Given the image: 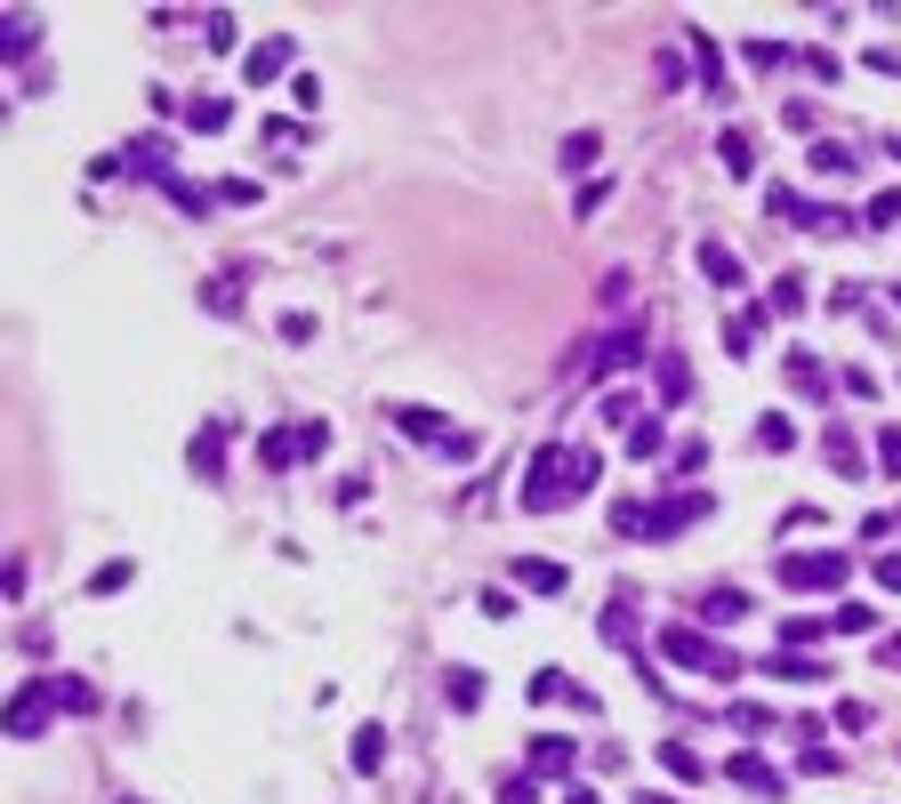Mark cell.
Masks as SVG:
<instances>
[{
    "label": "cell",
    "instance_id": "6da1fadb",
    "mask_svg": "<svg viewBox=\"0 0 901 804\" xmlns=\"http://www.w3.org/2000/svg\"><path fill=\"white\" fill-rule=\"evenodd\" d=\"M596 475H604V459L596 450H571V443H547V450H531V467H523V515H556V507H571V499H588L596 491Z\"/></svg>",
    "mask_w": 901,
    "mask_h": 804
},
{
    "label": "cell",
    "instance_id": "836d02e7",
    "mask_svg": "<svg viewBox=\"0 0 901 804\" xmlns=\"http://www.w3.org/2000/svg\"><path fill=\"white\" fill-rule=\"evenodd\" d=\"M789 379H797V386H805V395H822V362H813V355H805V346H797V355H789Z\"/></svg>",
    "mask_w": 901,
    "mask_h": 804
},
{
    "label": "cell",
    "instance_id": "74e56055",
    "mask_svg": "<svg viewBox=\"0 0 901 804\" xmlns=\"http://www.w3.org/2000/svg\"><path fill=\"white\" fill-rule=\"evenodd\" d=\"M756 443H765V450H797V426L789 419H765V426H756Z\"/></svg>",
    "mask_w": 901,
    "mask_h": 804
},
{
    "label": "cell",
    "instance_id": "ffe728a7",
    "mask_svg": "<svg viewBox=\"0 0 901 804\" xmlns=\"http://www.w3.org/2000/svg\"><path fill=\"white\" fill-rule=\"evenodd\" d=\"M829 635V620H805V611H797V620H781V644L773 652H805V644H822Z\"/></svg>",
    "mask_w": 901,
    "mask_h": 804
},
{
    "label": "cell",
    "instance_id": "4316f807",
    "mask_svg": "<svg viewBox=\"0 0 901 804\" xmlns=\"http://www.w3.org/2000/svg\"><path fill=\"white\" fill-rule=\"evenodd\" d=\"M661 419H637V426H628V459H661Z\"/></svg>",
    "mask_w": 901,
    "mask_h": 804
},
{
    "label": "cell",
    "instance_id": "b9f144b4",
    "mask_svg": "<svg viewBox=\"0 0 901 804\" xmlns=\"http://www.w3.org/2000/svg\"><path fill=\"white\" fill-rule=\"evenodd\" d=\"M604 635H612V644H637V620H628V604H612V611H604Z\"/></svg>",
    "mask_w": 901,
    "mask_h": 804
},
{
    "label": "cell",
    "instance_id": "f35d334b",
    "mask_svg": "<svg viewBox=\"0 0 901 804\" xmlns=\"http://www.w3.org/2000/svg\"><path fill=\"white\" fill-rule=\"evenodd\" d=\"M877 467L901 483V426H886V435H877Z\"/></svg>",
    "mask_w": 901,
    "mask_h": 804
},
{
    "label": "cell",
    "instance_id": "8992f818",
    "mask_svg": "<svg viewBox=\"0 0 901 804\" xmlns=\"http://www.w3.org/2000/svg\"><path fill=\"white\" fill-rule=\"evenodd\" d=\"M701 515H716V491H676V499L644 507V540H676V531L701 523Z\"/></svg>",
    "mask_w": 901,
    "mask_h": 804
},
{
    "label": "cell",
    "instance_id": "7dc6e473",
    "mask_svg": "<svg viewBox=\"0 0 901 804\" xmlns=\"http://www.w3.org/2000/svg\"><path fill=\"white\" fill-rule=\"evenodd\" d=\"M877 659H886V668H901V635H886V644H877Z\"/></svg>",
    "mask_w": 901,
    "mask_h": 804
},
{
    "label": "cell",
    "instance_id": "603a6c76",
    "mask_svg": "<svg viewBox=\"0 0 901 804\" xmlns=\"http://www.w3.org/2000/svg\"><path fill=\"white\" fill-rule=\"evenodd\" d=\"M829 635H877V611L869 604H837L829 611Z\"/></svg>",
    "mask_w": 901,
    "mask_h": 804
},
{
    "label": "cell",
    "instance_id": "83f0119b",
    "mask_svg": "<svg viewBox=\"0 0 901 804\" xmlns=\"http://www.w3.org/2000/svg\"><path fill=\"white\" fill-rule=\"evenodd\" d=\"M716 153H725V170H732V177H749V170H756V161H749L756 146H749L741 129H725V137H716Z\"/></svg>",
    "mask_w": 901,
    "mask_h": 804
},
{
    "label": "cell",
    "instance_id": "bcb514c9",
    "mask_svg": "<svg viewBox=\"0 0 901 804\" xmlns=\"http://www.w3.org/2000/svg\"><path fill=\"white\" fill-rule=\"evenodd\" d=\"M877 587H901V555H877Z\"/></svg>",
    "mask_w": 901,
    "mask_h": 804
},
{
    "label": "cell",
    "instance_id": "5b68a950",
    "mask_svg": "<svg viewBox=\"0 0 901 804\" xmlns=\"http://www.w3.org/2000/svg\"><path fill=\"white\" fill-rule=\"evenodd\" d=\"M49 716H57V692H49V676H25L9 700V740H40L49 732Z\"/></svg>",
    "mask_w": 901,
    "mask_h": 804
},
{
    "label": "cell",
    "instance_id": "cb8c5ba5",
    "mask_svg": "<svg viewBox=\"0 0 901 804\" xmlns=\"http://www.w3.org/2000/svg\"><path fill=\"white\" fill-rule=\"evenodd\" d=\"M443 700H450V708H483V676H476V668H450Z\"/></svg>",
    "mask_w": 901,
    "mask_h": 804
},
{
    "label": "cell",
    "instance_id": "3957f363",
    "mask_svg": "<svg viewBox=\"0 0 901 804\" xmlns=\"http://www.w3.org/2000/svg\"><path fill=\"white\" fill-rule=\"evenodd\" d=\"M773 571H781V587L813 595V587H846L853 580V555L846 547H805V555H773Z\"/></svg>",
    "mask_w": 901,
    "mask_h": 804
},
{
    "label": "cell",
    "instance_id": "484cf974",
    "mask_svg": "<svg viewBox=\"0 0 901 804\" xmlns=\"http://www.w3.org/2000/svg\"><path fill=\"white\" fill-rule=\"evenodd\" d=\"M684 40H692V57H701V81L725 97V57H716V40H708V33H684Z\"/></svg>",
    "mask_w": 901,
    "mask_h": 804
},
{
    "label": "cell",
    "instance_id": "2e32d148",
    "mask_svg": "<svg viewBox=\"0 0 901 804\" xmlns=\"http://www.w3.org/2000/svg\"><path fill=\"white\" fill-rule=\"evenodd\" d=\"M853 170H862V153H853V146H837V137L813 146V177H853Z\"/></svg>",
    "mask_w": 901,
    "mask_h": 804
},
{
    "label": "cell",
    "instance_id": "52a82bcc",
    "mask_svg": "<svg viewBox=\"0 0 901 804\" xmlns=\"http://www.w3.org/2000/svg\"><path fill=\"white\" fill-rule=\"evenodd\" d=\"M637 355H644V330H612V338L580 346V370H588V379H612V370H628Z\"/></svg>",
    "mask_w": 901,
    "mask_h": 804
},
{
    "label": "cell",
    "instance_id": "5bb4252c",
    "mask_svg": "<svg viewBox=\"0 0 901 804\" xmlns=\"http://www.w3.org/2000/svg\"><path fill=\"white\" fill-rule=\"evenodd\" d=\"M701 620H708V628L749 620V595H741V587H708V595H701Z\"/></svg>",
    "mask_w": 901,
    "mask_h": 804
},
{
    "label": "cell",
    "instance_id": "7402d4cb",
    "mask_svg": "<svg viewBox=\"0 0 901 804\" xmlns=\"http://www.w3.org/2000/svg\"><path fill=\"white\" fill-rule=\"evenodd\" d=\"M346 756H355V772H379V765H386V732H379V725H362Z\"/></svg>",
    "mask_w": 901,
    "mask_h": 804
},
{
    "label": "cell",
    "instance_id": "8d00e7d4",
    "mask_svg": "<svg viewBox=\"0 0 901 804\" xmlns=\"http://www.w3.org/2000/svg\"><path fill=\"white\" fill-rule=\"evenodd\" d=\"M725 346H732V355H749V346H756V314H732L725 322Z\"/></svg>",
    "mask_w": 901,
    "mask_h": 804
},
{
    "label": "cell",
    "instance_id": "d6a6232c",
    "mask_svg": "<svg viewBox=\"0 0 901 804\" xmlns=\"http://www.w3.org/2000/svg\"><path fill=\"white\" fill-rule=\"evenodd\" d=\"M749 65H756V73H781L789 49H781V40H749Z\"/></svg>",
    "mask_w": 901,
    "mask_h": 804
},
{
    "label": "cell",
    "instance_id": "9c48e42d",
    "mask_svg": "<svg viewBox=\"0 0 901 804\" xmlns=\"http://www.w3.org/2000/svg\"><path fill=\"white\" fill-rule=\"evenodd\" d=\"M725 780H732V789H749V796H781V765H765L756 749L725 756Z\"/></svg>",
    "mask_w": 901,
    "mask_h": 804
},
{
    "label": "cell",
    "instance_id": "4fadbf2b",
    "mask_svg": "<svg viewBox=\"0 0 901 804\" xmlns=\"http://www.w3.org/2000/svg\"><path fill=\"white\" fill-rule=\"evenodd\" d=\"M386 419H395L403 435H419V443H443V435H450V426H443V410H427V403H395Z\"/></svg>",
    "mask_w": 901,
    "mask_h": 804
},
{
    "label": "cell",
    "instance_id": "ac0fdd59",
    "mask_svg": "<svg viewBox=\"0 0 901 804\" xmlns=\"http://www.w3.org/2000/svg\"><path fill=\"white\" fill-rule=\"evenodd\" d=\"M773 676H781V684H822V659H805V652H773Z\"/></svg>",
    "mask_w": 901,
    "mask_h": 804
},
{
    "label": "cell",
    "instance_id": "277c9868",
    "mask_svg": "<svg viewBox=\"0 0 901 804\" xmlns=\"http://www.w3.org/2000/svg\"><path fill=\"white\" fill-rule=\"evenodd\" d=\"M322 443H331V426H322V419H306V426H266V435H258V459H266V467H298V459H314Z\"/></svg>",
    "mask_w": 901,
    "mask_h": 804
},
{
    "label": "cell",
    "instance_id": "d590c367",
    "mask_svg": "<svg viewBox=\"0 0 901 804\" xmlns=\"http://www.w3.org/2000/svg\"><path fill=\"white\" fill-rule=\"evenodd\" d=\"M725 725H732V732H765L773 708H749V700H741V708H725Z\"/></svg>",
    "mask_w": 901,
    "mask_h": 804
},
{
    "label": "cell",
    "instance_id": "ab89813d",
    "mask_svg": "<svg viewBox=\"0 0 901 804\" xmlns=\"http://www.w3.org/2000/svg\"><path fill=\"white\" fill-rule=\"evenodd\" d=\"M862 225H901V194H877L869 210H862Z\"/></svg>",
    "mask_w": 901,
    "mask_h": 804
},
{
    "label": "cell",
    "instance_id": "4dcf8cb0",
    "mask_svg": "<svg viewBox=\"0 0 901 804\" xmlns=\"http://www.w3.org/2000/svg\"><path fill=\"white\" fill-rule=\"evenodd\" d=\"M773 314H797V306H805V274H781V282H773Z\"/></svg>",
    "mask_w": 901,
    "mask_h": 804
},
{
    "label": "cell",
    "instance_id": "d6986e66",
    "mask_svg": "<svg viewBox=\"0 0 901 804\" xmlns=\"http://www.w3.org/2000/svg\"><path fill=\"white\" fill-rule=\"evenodd\" d=\"M516 580L531 595H564V564H540V555H531V564H516Z\"/></svg>",
    "mask_w": 901,
    "mask_h": 804
},
{
    "label": "cell",
    "instance_id": "60d3db41",
    "mask_svg": "<svg viewBox=\"0 0 901 804\" xmlns=\"http://www.w3.org/2000/svg\"><path fill=\"white\" fill-rule=\"evenodd\" d=\"M612 531H628V540H644V507H637V499H620V507H612Z\"/></svg>",
    "mask_w": 901,
    "mask_h": 804
},
{
    "label": "cell",
    "instance_id": "ba28073f",
    "mask_svg": "<svg viewBox=\"0 0 901 804\" xmlns=\"http://www.w3.org/2000/svg\"><path fill=\"white\" fill-rule=\"evenodd\" d=\"M291 57H298V40L291 33H266L250 57H242V81H250V89H266V81H282L291 73Z\"/></svg>",
    "mask_w": 901,
    "mask_h": 804
},
{
    "label": "cell",
    "instance_id": "816d5d0a",
    "mask_svg": "<svg viewBox=\"0 0 901 804\" xmlns=\"http://www.w3.org/2000/svg\"><path fill=\"white\" fill-rule=\"evenodd\" d=\"M893 306H901V290H893Z\"/></svg>",
    "mask_w": 901,
    "mask_h": 804
},
{
    "label": "cell",
    "instance_id": "7bdbcfd3",
    "mask_svg": "<svg viewBox=\"0 0 901 804\" xmlns=\"http://www.w3.org/2000/svg\"><path fill=\"white\" fill-rule=\"evenodd\" d=\"M291 97H298V113H314V106H322V81H314V73H298V81H291Z\"/></svg>",
    "mask_w": 901,
    "mask_h": 804
},
{
    "label": "cell",
    "instance_id": "f546056e",
    "mask_svg": "<svg viewBox=\"0 0 901 804\" xmlns=\"http://www.w3.org/2000/svg\"><path fill=\"white\" fill-rule=\"evenodd\" d=\"M604 146H596V129H588V137H564V170L571 177H588V161H596Z\"/></svg>",
    "mask_w": 901,
    "mask_h": 804
},
{
    "label": "cell",
    "instance_id": "9a60e30c",
    "mask_svg": "<svg viewBox=\"0 0 901 804\" xmlns=\"http://www.w3.org/2000/svg\"><path fill=\"white\" fill-rule=\"evenodd\" d=\"M701 274L716 282V290H741V258H732L725 242H701Z\"/></svg>",
    "mask_w": 901,
    "mask_h": 804
},
{
    "label": "cell",
    "instance_id": "f6af8a7d",
    "mask_svg": "<svg viewBox=\"0 0 901 804\" xmlns=\"http://www.w3.org/2000/svg\"><path fill=\"white\" fill-rule=\"evenodd\" d=\"M499 804H540V780H531V772H523V780H507Z\"/></svg>",
    "mask_w": 901,
    "mask_h": 804
},
{
    "label": "cell",
    "instance_id": "8fae6325",
    "mask_svg": "<svg viewBox=\"0 0 901 804\" xmlns=\"http://www.w3.org/2000/svg\"><path fill=\"white\" fill-rule=\"evenodd\" d=\"M186 459H194V475H201V483H218V475H225V419H210V426H201Z\"/></svg>",
    "mask_w": 901,
    "mask_h": 804
},
{
    "label": "cell",
    "instance_id": "f1b7e54d",
    "mask_svg": "<svg viewBox=\"0 0 901 804\" xmlns=\"http://www.w3.org/2000/svg\"><path fill=\"white\" fill-rule=\"evenodd\" d=\"M661 765H668L676 780H701V772H708V765H701V756H692V749H684V740H661Z\"/></svg>",
    "mask_w": 901,
    "mask_h": 804
},
{
    "label": "cell",
    "instance_id": "7a4b0ae2",
    "mask_svg": "<svg viewBox=\"0 0 901 804\" xmlns=\"http://www.w3.org/2000/svg\"><path fill=\"white\" fill-rule=\"evenodd\" d=\"M661 652L676 659V668H692V676H716V684H732V676H741V659L716 644L708 628H661Z\"/></svg>",
    "mask_w": 901,
    "mask_h": 804
},
{
    "label": "cell",
    "instance_id": "30bf717a",
    "mask_svg": "<svg viewBox=\"0 0 901 804\" xmlns=\"http://www.w3.org/2000/svg\"><path fill=\"white\" fill-rule=\"evenodd\" d=\"M571 756H580V749H571L564 732H540V740H531V780H564Z\"/></svg>",
    "mask_w": 901,
    "mask_h": 804
},
{
    "label": "cell",
    "instance_id": "ee69618b",
    "mask_svg": "<svg viewBox=\"0 0 901 804\" xmlns=\"http://www.w3.org/2000/svg\"><path fill=\"white\" fill-rule=\"evenodd\" d=\"M805 772H813V780H829V772H837V749H822V740H813V749H805Z\"/></svg>",
    "mask_w": 901,
    "mask_h": 804
},
{
    "label": "cell",
    "instance_id": "e575fe53",
    "mask_svg": "<svg viewBox=\"0 0 901 804\" xmlns=\"http://www.w3.org/2000/svg\"><path fill=\"white\" fill-rule=\"evenodd\" d=\"M201 40H210V49H234V16L210 9V16H201Z\"/></svg>",
    "mask_w": 901,
    "mask_h": 804
},
{
    "label": "cell",
    "instance_id": "f907efd6",
    "mask_svg": "<svg viewBox=\"0 0 901 804\" xmlns=\"http://www.w3.org/2000/svg\"><path fill=\"white\" fill-rule=\"evenodd\" d=\"M121 804H137V796H121Z\"/></svg>",
    "mask_w": 901,
    "mask_h": 804
},
{
    "label": "cell",
    "instance_id": "d4e9b609",
    "mask_svg": "<svg viewBox=\"0 0 901 804\" xmlns=\"http://www.w3.org/2000/svg\"><path fill=\"white\" fill-rule=\"evenodd\" d=\"M49 692H57V708H73V716H89V708H97V692L81 684V676H49Z\"/></svg>",
    "mask_w": 901,
    "mask_h": 804
},
{
    "label": "cell",
    "instance_id": "c3c4849f",
    "mask_svg": "<svg viewBox=\"0 0 901 804\" xmlns=\"http://www.w3.org/2000/svg\"><path fill=\"white\" fill-rule=\"evenodd\" d=\"M564 804H604V796H596V789H571V796H564Z\"/></svg>",
    "mask_w": 901,
    "mask_h": 804
},
{
    "label": "cell",
    "instance_id": "1f68e13d",
    "mask_svg": "<svg viewBox=\"0 0 901 804\" xmlns=\"http://www.w3.org/2000/svg\"><path fill=\"white\" fill-rule=\"evenodd\" d=\"M170 201H177V210H186V218H201V210H210V201H225V194H201V185L170 177Z\"/></svg>",
    "mask_w": 901,
    "mask_h": 804
},
{
    "label": "cell",
    "instance_id": "681fc988",
    "mask_svg": "<svg viewBox=\"0 0 901 804\" xmlns=\"http://www.w3.org/2000/svg\"><path fill=\"white\" fill-rule=\"evenodd\" d=\"M637 804H676V796H652V789H644V796H637Z\"/></svg>",
    "mask_w": 901,
    "mask_h": 804
},
{
    "label": "cell",
    "instance_id": "7c38bea8",
    "mask_svg": "<svg viewBox=\"0 0 901 804\" xmlns=\"http://www.w3.org/2000/svg\"><path fill=\"white\" fill-rule=\"evenodd\" d=\"M33 40H40L33 9H0V57H33Z\"/></svg>",
    "mask_w": 901,
    "mask_h": 804
},
{
    "label": "cell",
    "instance_id": "e0dca14e",
    "mask_svg": "<svg viewBox=\"0 0 901 804\" xmlns=\"http://www.w3.org/2000/svg\"><path fill=\"white\" fill-rule=\"evenodd\" d=\"M822 450H829V467H837V475H846V483L862 475V443H853L846 426H829V435H822Z\"/></svg>",
    "mask_w": 901,
    "mask_h": 804
},
{
    "label": "cell",
    "instance_id": "44dd1931",
    "mask_svg": "<svg viewBox=\"0 0 901 804\" xmlns=\"http://www.w3.org/2000/svg\"><path fill=\"white\" fill-rule=\"evenodd\" d=\"M186 121H194L201 137H218L225 121H234V106H225V97H194V106H186Z\"/></svg>",
    "mask_w": 901,
    "mask_h": 804
}]
</instances>
